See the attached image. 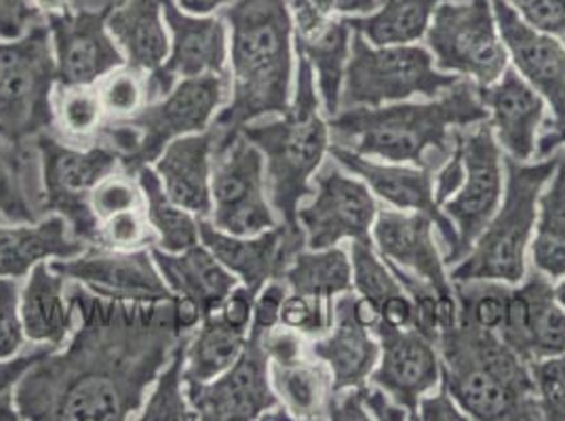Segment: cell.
<instances>
[{"mask_svg": "<svg viewBox=\"0 0 565 421\" xmlns=\"http://www.w3.org/2000/svg\"><path fill=\"white\" fill-rule=\"evenodd\" d=\"M68 298L76 327L64 350L49 352L15 386L20 420L136 418L189 333L175 325L171 302L104 300L72 281Z\"/></svg>", "mask_w": 565, "mask_h": 421, "instance_id": "obj_1", "label": "cell"}, {"mask_svg": "<svg viewBox=\"0 0 565 421\" xmlns=\"http://www.w3.org/2000/svg\"><path fill=\"white\" fill-rule=\"evenodd\" d=\"M220 18L228 28L231 95L213 118L215 141L235 138L249 122L285 115L296 83L289 0H231Z\"/></svg>", "mask_w": 565, "mask_h": 421, "instance_id": "obj_2", "label": "cell"}, {"mask_svg": "<svg viewBox=\"0 0 565 421\" xmlns=\"http://www.w3.org/2000/svg\"><path fill=\"white\" fill-rule=\"evenodd\" d=\"M330 120L331 145L386 163L416 164L433 173L446 163L458 131L488 120L479 87L460 78L424 101L347 108Z\"/></svg>", "mask_w": 565, "mask_h": 421, "instance_id": "obj_3", "label": "cell"}, {"mask_svg": "<svg viewBox=\"0 0 565 421\" xmlns=\"http://www.w3.org/2000/svg\"><path fill=\"white\" fill-rule=\"evenodd\" d=\"M241 133L264 159L266 190L282 224L298 226V207L312 194V177L323 166L331 148L330 120L323 115L315 74L298 57L294 95L281 117L249 122Z\"/></svg>", "mask_w": 565, "mask_h": 421, "instance_id": "obj_4", "label": "cell"}, {"mask_svg": "<svg viewBox=\"0 0 565 421\" xmlns=\"http://www.w3.org/2000/svg\"><path fill=\"white\" fill-rule=\"evenodd\" d=\"M559 161V150L527 163L504 156V194L469 253L449 270L451 282L498 281L519 284L527 274L536 228L539 196Z\"/></svg>", "mask_w": 565, "mask_h": 421, "instance_id": "obj_5", "label": "cell"}, {"mask_svg": "<svg viewBox=\"0 0 565 421\" xmlns=\"http://www.w3.org/2000/svg\"><path fill=\"white\" fill-rule=\"evenodd\" d=\"M458 80L454 74L437 71L430 51L418 43L377 47L354 32L340 110L377 108L414 97L433 99Z\"/></svg>", "mask_w": 565, "mask_h": 421, "instance_id": "obj_6", "label": "cell"}, {"mask_svg": "<svg viewBox=\"0 0 565 421\" xmlns=\"http://www.w3.org/2000/svg\"><path fill=\"white\" fill-rule=\"evenodd\" d=\"M55 55L47 22L32 25L22 39L0 41V131L34 140L55 131Z\"/></svg>", "mask_w": 565, "mask_h": 421, "instance_id": "obj_7", "label": "cell"}, {"mask_svg": "<svg viewBox=\"0 0 565 421\" xmlns=\"http://www.w3.org/2000/svg\"><path fill=\"white\" fill-rule=\"evenodd\" d=\"M424 41L437 71L477 87L492 85L509 68L492 0H446L437 7Z\"/></svg>", "mask_w": 565, "mask_h": 421, "instance_id": "obj_8", "label": "cell"}, {"mask_svg": "<svg viewBox=\"0 0 565 421\" xmlns=\"http://www.w3.org/2000/svg\"><path fill=\"white\" fill-rule=\"evenodd\" d=\"M34 143L41 156L47 213L62 215L74 238L95 247L99 219L92 209V192L120 169V156L104 141L76 148L55 131L39 133Z\"/></svg>", "mask_w": 565, "mask_h": 421, "instance_id": "obj_9", "label": "cell"}, {"mask_svg": "<svg viewBox=\"0 0 565 421\" xmlns=\"http://www.w3.org/2000/svg\"><path fill=\"white\" fill-rule=\"evenodd\" d=\"M228 95V74H205L180 80L166 97L143 104L134 117L120 120L136 133V143L120 166L136 175L143 164L154 163L171 141L207 131Z\"/></svg>", "mask_w": 565, "mask_h": 421, "instance_id": "obj_10", "label": "cell"}, {"mask_svg": "<svg viewBox=\"0 0 565 421\" xmlns=\"http://www.w3.org/2000/svg\"><path fill=\"white\" fill-rule=\"evenodd\" d=\"M212 203L210 222L226 235L258 236L281 224L268 198L264 159L243 133L215 141Z\"/></svg>", "mask_w": 565, "mask_h": 421, "instance_id": "obj_11", "label": "cell"}, {"mask_svg": "<svg viewBox=\"0 0 565 421\" xmlns=\"http://www.w3.org/2000/svg\"><path fill=\"white\" fill-rule=\"evenodd\" d=\"M441 356V386L460 409L477 421L542 420L536 398L523 397L481 360L460 323L437 337Z\"/></svg>", "mask_w": 565, "mask_h": 421, "instance_id": "obj_12", "label": "cell"}, {"mask_svg": "<svg viewBox=\"0 0 565 421\" xmlns=\"http://www.w3.org/2000/svg\"><path fill=\"white\" fill-rule=\"evenodd\" d=\"M458 150L462 156V184L441 205L454 230L456 249L448 266L465 258L483 233L504 194V152L500 150L488 120L458 131Z\"/></svg>", "mask_w": 565, "mask_h": 421, "instance_id": "obj_13", "label": "cell"}, {"mask_svg": "<svg viewBox=\"0 0 565 421\" xmlns=\"http://www.w3.org/2000/svg\"><path fill=\"white\" fill-rule=\"evenodd\" d=\"M380 205L363 180L333 159L312 177V194L298 207L307 249H330L344 240L372 242Z\"/></svg>", "mask_w": 565, "mask_h": 421, "instance_id": "obj_14", "label": "cell"}, {"mask_svg": "<svg viewBox=\"0 0 565 421\" xmlns=\"http://www.w3.org/2000/svg\"><path fill=\"white\" fill-rule=\"evenodd\" d=\"M372 242L388 263L426 282L439 295V333L458 323L460 310L454 282L449 279L437 226L428 215L391 207L382 209L372 228Z\"/></svg>", "mask_w": 565, "mask_h": 421, "instance_id": "obj_15", "label": "cell"}, {"mask_svg": "<svg viewBox=\"0 0 565 421\" xmlns=\"http://www.w3.org/2000/svg\"><path fill=\"white\" fill-rule=\"evenodd\" d=\"M49 266L66 281L78 282L104 300L118 302H173L175 295L163 281L150 249L87 247L81 256L53 259Z\"/></svg>", "mask_w": 565, "mask_h": 421, "instance_id": "obj_16", "label": "cell"}, {"mask_svg": "<svg viewBox=\"0 0 565 421\" xmlns=\"http://www.w3.org/2000/svg\"><path fill=\"white\" fill-rule=\"evenodd\" d=\"M171 32L166 62L146 74V104L166 97L180 80L205 74H228V28L222 18L190 15L175 0H163Z\"/></svg>", "mask_w": 565, "mask_h": 421, "instance_id": "obj_17", "label": "cell"}, {"mask_svg": "<svg viewBox=\"0 0 565 421\" xmlns=\"http://www.w3.org/2000/svg\"><path fill=\"white\" fill-rule=\"evenodd\" d=\"M186 395L196 420H262L282 407L270 381V360L252 337L231 369L212 381L186 384Z\"/></svg>", "mask_w": 565, "mask_h": 421, "instance_id": "obj_18", "label": "cell"}, {"mask_svg": "<svg viewBox=\"0 0 565 421\" xmlns=\"http://www.w3.org/2000/svg\"><path fill=\"white\" fill-rule=\"evenodd\" d=\"M104 9H76L64 15H49L57 85L92 87L110 72L125 66V55L108 30Z\"/></svg>", "mask_w": 565, "mask_h": 421, "instance_id": "obj_19", "label": "cell"}, {"mask_svg": "<svg viewBox=\"0 0 565 421\" xmlns=\"http://www.w3.org/2000/svg\"><path fill=\"white\" fill-rule=\"evenodd\" d=\"M330 156L359 180H363L377 201L386 203L391 209L416 210L428 215L435 226L444 247V258L456 249V230L451 226L441 205L435 196V173L430 169L416 164L386 163L370 156H361L342 145H331Z\"/></svg>", "mask_w": 565, "mask_h": 421, "instance_id": "obj_20", "label": "cell"}, {"mask_svg": "<svg viewBox=\"0 0 565 421\" xmlns=\"http://www.w3.org/2000/svg\"><path fill=\"white\" fill-rule=\"evenodd\" d=\"M380 358L370 384L384 390L416 420L420 398L441 384V356L437 342L418 328H397L380 323L374 328Z\"/></svg>", "mask_w": 565, "mask_h": 421, "instance_id": "obj_21", "label": "cell"}, {"mask_svg": "<svg viewBox=\"0 0 565 421\" xmlns=\"http://www.w3.org/2000/svg\"><path fill=\"white\" fill-rule=\"evenodd\" d=\"M492 7L509 62L546 101L548 120L565 127L564 41L525 24L504 0H492Z\"/></svg>", "mask_w": 565, "mask_h": 421, "instance_id": "obj_22", "label": "cell"}, {"mask_svg": "<svg viewBox=\"0 0 565 421\" xmlns=\"http://www.w3.org/2000/svg\"><path fill=\"white\" fill-rule=\"evenodd\" d=\"M199 240L254 293L266 282L282 279L291 259L307 247L302 228L282 222L258 236H233L217 230L207 217H199Z\"/></svg>", "mask_w": 565, "mask_h": 421, "instance_id": "obj_23", "label": "cell"}, {"mask_svg": "<svg viewBox=\"0 0 565 421\" xmlns=\"http://www.w3.org/2000/svg\"><path fill=\"white\" fill-rule=\"evenodd\" d=\"M294 18V48L307 60L315 74L323 115L340 112V95L353 47V28L349 18H330L302 0H289Z\"/></svg>", "mask_w": 565, "mask_h": 421, "instance_id": "obj_24", "label": "cell"}, {"mask_svg": "<svg viewBox=\"0 0 565 421\" xmlns=\"http://www.w3.org/2000/svg\"><path fill=\"white\" fill-rule=\"evenodd\" d=\"M479 97L504 156L521 163L534 161L542 125L548 118L541 94L534 91L515 68H507L495 83L479 87Z\"/></svg>", "mask_w": 565, "mask_h": 421, "instance_id": "obj_25", "label": "cell"}, {"mask_svg": "<svg viewBox=\"0 0 565 421\" xmlns=\"http://www.w3.org/2000/svg\"><path fill=\"white\" fill-rule=\"evenodd\" d=\"M353 293L333 300V321L326 335L315 337L308 354L321 360L331 375L333 392L361 388L370 381L380 358V342L370 328L356 323Z\"/></svg>", "mask_w": 565, "mask_h": 421, "instance_id": "obj_26", "label": "cell"}, {"mask_svg": "<svg viewBox=\"0 0 565 421\" xmlns=\"http://www.w3.org/2000/svg\"><path fill=\"white\" fill-rule=\"evenodd\" d=\"M215 131L192 133L171 141L154 161L167 196L196 217L212 215V164Z\"/></svg>", "mask_w": 565, "mask_h": 421, "instance_id": "obj_27", "label": "cell"}, {"mask_svg": "<svg viewBox=\"0 0 565 421\" xmlns=\"http://www.w3.org/2000/svg\"><path fill=\"white\" fill-rule=\"evenodd\" d=\"M89 245L71 235L66 219L57 213L34 224H0V279H24L34 266L47 259L81 256Z\"/></svg>", "mask_w": 565, "mask_h": 421, "instance_id": "obj_28", "label": "cell"}, {"mask_svg": "<svg viewBox=\"0 0 565 421\" xmlns=\"http://www.w3.org/2000/svg\"><path fill=\"white\" fill-rule=\"evenodd\" d=\"M150 251L171 293L199 305L203 319L217 312L226 295L238 284L235 274L228 272L201 242L180 253H169L159 247H150Z\"/></svg>", "mask_w": 565, "mask_h": 421, "instance_id": "obj_29", "label": "cell"}, {"mask_svg": "<svg viewBox=\"0 0 565 421\" xmlns=\"http://www.w3.org/2000/svg\"><path fill=\"white\" fill-rule=\"evenodd\" d=\"M25 337L34 344L62 348L76 327V310L68 298V281L47 261L32 268L20 295Z\"/></svg>", "mask_w": 565, "mask_h": 421, "instance_id": "obj_30", "label": "cell"}, {"mask_svg": "<svg viewBox=\"0 0 565 421\" xmlns=\"http://www.w3.org/2000/svg\"><path fill=\"white\" fill-rule=\"evenodd\" d=\"M0 215L11 224H34L47 215L41 156L34 140L0 131Z\"/></svg>", "mask_w": 565, "mask_h": 421, "instance_id": "obj_31", "label": "cell"}, {"mask_svg": "<svg viewBox=\"0 0 565 421\" xmlns=\"http://www.w3.org/2000/svg\"><path fill=\"white\" fill-rule=\"evenodd\" d=\"M108 30L125 55V66L148 74L169 53L163 0H120L108 13Z\"/></svg>", "mask_w": 565, "mask_h": 421, "instance_id": "obj_32", "label": "cell"}, {"mask_svg": "<svg viewBox=\"0 0 565 421\" xmlns=\"http://www.w3.org/2000/svg\"><path fill=\"white\" fill-rule=\"evenodd\" d=\"M270 381L294 420H330L333 381L321 360L302 356L285 365L270 363Z\"/></svg>", "mask_w": 565, "mask_h": 421, "instance_id": "obj_33", "label": "cell"}, {"mask_svg": "<svg viewBox=\"0 0 565 421\" xmlns=\"http://www.w3.org/2000/svg\"><path fill=\"white\" fill-rule=\"evenodd\" d=\"M532 268L553 282L565 279V148L539 196L536 228L530 245Z\"/></svg>", "mask_w": 565, "mask_h": 421, "instance_id": "obj_34", "label": "cell"}, {"mask_svg": "<svg viewBox=\"0 0 565 421\" xmlns=\"http://www.w3.org/2000/svg\"><path fill=\"white\" fill-rule=\"evenodd\" d=\"M446 0H380L361 18H349L353 32L372 45H416L426 36L433 15Z\"/></svg>", "mask_w": 565, "mask_h": 421, "instance_id": "obj_35", "label": "cell"}, {"mask_svg": "<svg viewBox=\"0 0 565 421\" xmlns=\"http://www.w3.org/2000/svg\"><path fill=\"white\" fill-rule=\"evenodd\" d=\"M282 281L291 293H302L333 302L353 291V263L347 249H302L282 272Z\"/></svg>", "mask_w": 565, "mask_h": 421, "instance_id": "obj_36", "label": "cell"}, {"mask_svg": "<svg viewBox=\"0 0 565 421\" xmlns=\"http://www.w3.org/2000/svg\"><path fill=\"white\" fill-rule=\"evenodd\" d=\"M247 344V333L222 321L217 312L205 316L201 325L189 335L184 350V379L186 384L212 381L235 365Z\"/></svg>", "mask_w": 565, "mask_h": 421, "instance_id": "obj_37", "label": "cell"}, {"mask_svg": "<svg viewBox=\"0 0 565 421\" xmlns=\"http://www.w3.org/2000/svg\"><path fill=\"white\" fill-rule=\"evenodd\" d=\"M138 184L143 194V210L148 226L154 235V247L180 253L186 251L199 240V217L190 210L182 209L167 196L161 177L150 164H143L136 171Z\"/></svg>", "mask_w": 565, "mask_h": 421, "instance_id": "obj_38", "label": "cell"}, {"mask_svg": "<svg viewBox=\"0 0 565 421\" xmlns=\"http://www.w3.org/2000/svg\"><path fill=\"white\" fill-rule=\"evenodd\" d=\"M527 300V344L530 363L565 352V307L557 300L555 284L539 270L527 268L519 282Z\"/></svg>", "mask_w": 565, "mask_h": 421, "instance_id": "obj_39", "label": "cell"}, {"mask_svg": "<svg viewBox=\"0 0 565 421\" xmlns=\"http://www.w3.org/2000/svg\"><path fill=\"white\" fill-rule=\"evenodd\" d=\"M189 335L182 339V344L167 363L166 369L152 384L138 415L141 421L196 420V413L190 407L186 379H184V350H186Z\"/></svg>", "mask_w": 565, "mask_h": 421, "instance_id": "obj_40", "label": "cell"}, {"mask_svg": "<svg viewBox=\"0 0 565 421\" xmlns=\"http://www.w3.org/2000/svg\"><path fill=\"white\" fill-rule=\"evenodd\" d=\"M55 133L68 141H95L104 127V106L92 87L57 85L53 94Z\"/></svg>", "mask_w": 565, "mask_h": 421, "instance_id": "obj_41", "label": "cell"}, {"mask_svg": "<svg viewBox=\"0 0 565 421\" xmlns=\"http://www.w3.org/2000/svg\"><path fill=\"white\" fill-rule=\"evenodd\" d=\"M513 284L498 281L454 282L460 316L458 321L472 327L498 333L502 327L507 302Z\"/></svg>", "mask_w": 565, "mask_h": 421, "instance_id": "obj_42", "label": "cell"}, {"mask_svg": "<svg viewBox=\"0 0 565 421\" xmlns=\"http://www.w3.org/2000/svg\"><path fill=\"white\" fill-rule=\"evenodd\" d=\"M349 253L353 263V291L356 295L370 298L382 305L388 298L405 291L393 268L377 253L374 242H351Z\"/></svg>", "mask_w": 565, "mask_h": 421, "instance_id": "obj_43", "label": "cell"}, {"mask_svg": "<svg viewBox=\"0 0 565 421\" xmlns=\"http://www.w3.org/2000/svg\"><path fill=\"white\" fill-rule=\"evenodd\" d=\"M97 94L104 112L113 120L134 117L146 104V74L120 66L102 78Z\"/></svg>", "mask_w": 565, "mask_h": 421, "instance_id": "obj_44", "label": "cell"}, {"mask_svg": "<svg viewBox=\"0 0 565 421\" xmlns=\"http://www.w3.org/2000/svg\"><path fill=\"white\" fill-rule=\"evenodd\" d=\"M92 209L99 224L117 213L143 209V194L138 177L122 166L104 177L92 192Z\"/></svg>", "mask_w": 565, "mask_h": 421, "instance_id": "obj_45", "label": "cell"}, {"mask_svg": "<svg viewBox=\"0 0 565 421\" xmlns=\"http://www.w3.org/2000/svg\"><path fill=\"white\" fill-rule=\"evenodd\" d=\"M542 420L565 421V352L532 363Z\"/></svg>", "mask_w": 565, "mask_h": 421, "instance_id": "obj_46", "label": "cell"}, {"mask_svg": "<svg viewBox=\"0 0 565 421\" xmlns=\"http://www.w3.org/2000/svg\"><path fill=\"white\" fill-rule=\"evenodd\" d=\"M333 321V302L310 298L302 293H287L281 307V325L300 333L302 337L326 335Z\"/></svg>", "mask_w": 565, "mask_h": 421, "instance_id": "obj_47", "label": "cell"}, {"mask_svg": "<svg viewBox=\"0 0 565 421\" xmlns=\"http://www.w3.org/2000/svg\"><path fill=\"white\" fill-rule=\"evenodd\" d=\"M148 240H152V230L146 219V210L134 209L117 213L99 224L95 247L104 249H141Z\"/></svg>", "mask_w": 565, "mask_h": 421, "instance_id": "obj_48", "label": "cell"}, {"mask_svg": "<svg viewBox=\"0 0 565 421\" xmlns=\"http://www.w3.org/2000/svg\"><path fill=\"white\" fill-rule=\"evenodd\" d=\"M20 295V282L15 279H0V360L13 358L24 348Z\"/></svg>", "mask_w": 565, "mask_h": 421, "instance_id": "obj_49", "label": "cell"}, {"mask_svg": "<svg viewBox=\"0 0 565 421\" xmlns=\"http://www.w3.org/2000/svg\"><path fill=\"white\" fill-rule=\"evenodd\" d=\"M532 28L565 39V0H504Z\"/></svg>", "mask_w": 565, "mask_h": 421, "instance_id": "obj_50", "label": "cell"}, {"mask_svg": "<svg viewBox=\"0 0 565 421\" xmlns=\"http://www.w3.org/2000/svg\"><path fill=\"white\" fill-rule=\"evenodd\" d=\"M287 293L289 287L282 279L268 281L259 289L254 300V319L247 337H258L264 331L281 325V307Z\"/></svg>", "mask_w": 565, "mask_h": 421, "instance_id": "obj_51", "label": "cell"}, {"mask_svg": "<svg viewBox=\"0 0 565 421\" xmlns=\"http://www.w3.org/2000/svg\"><path fill=\"white\" fill-rule=\"evenodd\" d=\"M43 22L45 15L32 0H0V41L22 39L32 25Z\"/></svg>", "mask_w": 565, "mask_h": 421, "instance_id": "obj_52", "label": "cell"}, {"mask_svg": "<svg viewBox=\"0 0 565 421\" xmlns=\"http://www.w3.org/2000/svg\"><path fill=\"white\" fill-rule=\"evenodd\" d=\"M252 339H258L262 350L266 352L268 360L270 363H294L298 358L305 356V342H302V335L291 331V328L279 327L268 328L264 331L258 337H252Z\"/></svg>", "mask_w": 565, "mask_h": 421, "instance_id": "obj_53", "label": "cell"}, {"mask_svg": "<svg viewBox=\"0 0 565 421\" xmlns=\"http://www.w3.org/2000/svg\"><path fill=\"white\" fill-rule=\"evenodd\" d=\"M254 300H256V293L252 289H247L245 284H236L217 307V314L226 325L238 328L243 333H249L252 319H254Z\"/></svg>", "mask_w": 565, "mask_h": 421, "instance_id": "obj_54", "label": "cell"}, {"mask_svg": "<svg viewBox=\"0 0 565 421\" xmlns=\"http://www.w3.org/2000/svg\"><path fill=\"white\" fill-rule=\"evenodd\" d=\"M416 420L424 421H465L469 415L460 409V404L454 400L448 390L439 384V390L428 392L420 398L416 409Z\"/></svg>", "mask_w": 565, "mask_h": 421, "instance_id": "obj_55", "label": "cell"}, {"mask_svg": "<svg viewBox=\"0 0 565 421\" xmlns=\"http://www.w3.org/2000/svg\"><path fill=\"white\" fill-rule=\"evenodd\" d=\"M53 350H55V348L41 346V344H39L36 348L24 352V354H20V356L0 360V395H2V392H9V390H15V386L20 384V379H22L41 358H45L49 352Z\"/></svg>", "mask_w": 565, "mask_h": 421, "instance_id": "obj_56", "label": "cell"}, {"mask_svg": "<svg viewBox=\"0 0 565 421\" xmlns=\"http://www.w3.org/2000/svg\"><path fill=\"white\" fill-rule=\"evenodd\" d=\"M363 402H365V409H367L370 420H414L412 413H409L405 407H401L399 402H395L384 390H380L377 386L370 384V381L363 386Z\"/></svg>", "mask_w": 565, "mask_h": 421, "instance_id": "obj_57", "label": "cell"}, {"mask_svg": "<svg viewBox=\"0 0 565 421\" xmlns=\"http://www.w3.org/2000/svg\"><path fill=\"white\" fill-rule=\"evenodd\" d=\"M315 11L330 18H361L376 9L380 0H302Z\"/></svg>", "mask_w": 565, "mask_h": 421, "instance_id": "obj_58", "label": "cell"}, {"mask_svg": "<svg viewBox=\"0 0 565 421\" xmlns=\"http://www.w3.org/2000/svg\"><path fill=\"white\" fill-rule=\"evenodd\" d=\"M353 314L359 325H363L365 328H370L374 333V328L382 323V312H380V305L370 300V298H363V295H356L353 293Z\"/></svg>", "mask_w": 565, "mask_h": 421, "instance_id": "obj_59", "label": "cell"}, {"mask_svg": "<svg viewBox=\"0 0 565 421\" xmlns=\"http://www.w3.org/2000/svg\"><path fill=\"white\" fill-rule=\"evenodd\" d=\"M231 0H175V4L190 15H212L213 11L226 7Z\"/></svg>", "mask_w": 565, "mask_h": 421, "instance_id": "obj_60", "label": "cell"}, {"mask_svg": "<svg viewBox=\"0 0 565 421\" xmlns=\"http://www.w3.org/2000/svg\"><path fill=\"white\" fill-rule=\"evenodd\" d=\"M34 7L49 18V15H64V13H71L72 0H32Z\"/></svg>", "mask_w": 565, "mask_h": 421, "instance_id": "obj_61", "label": "cell"}, {"mask_svg": "<svg viewBox=\"0 0 565 421\" xmlns=\"http://www.w3.org/2000/svg\"><path fill=\"white\" fill-rule=\"evenodd\" d=\"M120 0H72L74 9H104V7H115Z\"/></svg>", "mask_w": 565, "mask_h": 421, "instance_id": "obj_62", "label": "cell"}, {"mask_svg": "<svg viewBox=\"0 0 565 421\" xmlns=\"http://www.w3.org/2000/svg\"><path fill=\"white\" fill-rule=\"evenodd\" d=\"M555 293H557V300H559L565 307V279L557 281V284H555Z\"/></svg>", "mask_w": 565, "mask_h": 421, "instance_id": "obj_63", "label": "cell"}, {"mask_svg": "<svg viewBox=\"0 0 565 421\" xmlns=\"http://www.w3.org/2000/svg\"><path fill=\"white\" fill-rule=\"evenodd\" d=\"M557 140H559V145H562V148H565V127H562V129H559V136H557Z\"/></svg>", "mask_w": 565, "mask_h": 421, "instance_id": "obj_64", "label": "cell"}]
</instances>
